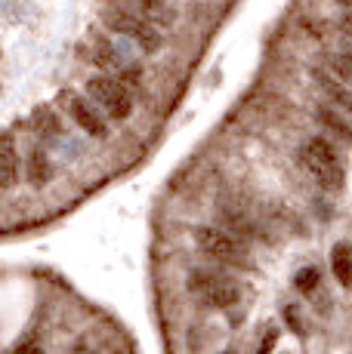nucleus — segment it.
<instances>
[{"mask_svg":"<svg viewBox=\"0 0 352 354\" xmlns=\"http://www.w3.org/2000/svg\"><path fill=\"white\" fill-rule=\"evenodd\" d=\"M192 237H195V247L207 259H213V262L229 265V268H250L254 265L247 243L238 241L232 231L216 228V225H198L192 231Z\"/></svg>","mask_w":352,"mask_h":354,"instance_id":"1","label":"nucleus"},{"mask_svg":"<svg viewBox=\"0 0 352 354\" xmlns=\"http://www.w3.org/2000/svg\"><path fill=\"white\" fill-rule=\"evenodd\" d=\"M300 163H303V169H306V173L318 182V185L324 188V192H340L343 188L346 173H343V163H340V158H337V148L331 145L328 139L313 136V139L303 142Z\"/></svg>","mask_w":352,"mask_h":354,"instance_id":"2","label":"nucleus"},{"mask_svg":"<svg viewBox=\"0 0 352 354\" xmlns=\"http://www.w3.org/2000/svg\"><path fill=\"white\" fill-rule=\"evenodd\" d=\"M188 290L201 299L211 308H232L235 302L241 299V287L235 277H229L226 271L211 268V265H195L188 271Z\"/></svg>","mask_w":352,"mask_h":354,"instance_id":"3","label":"nucleus"},{"mask_svg":"<svg viewBox=\"0 0 352 354\" xmlns=\"http://www.w3.org/2000/svg\"><path fill=\"white\" fill-rule=\"evenodd\" d=\"M103 25L108 31H114V34H121V37L133 40L142 53H158L161 44H164L161 31L155 28L146 16L130 12V10H121V6H112V10L103 12Z\"/></svg>","mask_w":352,"mask_h":354,"instance_id":"4","label":"nucleus"},{"mask_svg":"<svg viewBox=\"0 0 352 354\" xmlns=\"http://www.w3.org/2000/svg\"><path fill=\"white\" fill-rule=\"evenodd\" d=\"M87 99L105 114V120H127L133 114V96L112 74H93L87 80Z\"/></svg>","mask_w":352,"mask_h":354,"instance_id":"5","label":"nucleus"},{"mask_svg":"<svg viewBox=\"0 0 352 354\" xmlns=\"http://www.w3.org/2000/svg\"><path fill=\"white\" fill-rule=\"evenodd\" d=\"M59 102H62L65 114H69V118L80 129H84L87 136H93V139H105V136H108L105 114L99 111V108L93 105L87 96H80V93H74V90H62V93H59Z\"/></svg>","mask_w":352,"mask_h":354,"instance_id":"6","label":"nucleus"},{"mask_svg":"<svg viewBox=\"0 0 352 354\" xmlns=\"http://www.w3.org/2000/svg\"><path fill=\"white\" fill-rule=\"evenodd\" d=\"M56 176V167H53V158L44 145H35L28 154H25V179H28L31 188H46Z\"/></svg>","mask_w":352,"mask_h":354,"instance_id":"7","label":"nucleus"},{"mask_svg":"<svg viewBox=\"0 0 352 354\" xmlns=\"http://www.w3.org/2000/svg\"><path fill=\"white\" fill-rule=\"evenodd\" d=\"M31 129H35V136L40 142H56L62 139V118H59V111L53 105H37L35 111H31Z\"/></svg>","mask_w":352,"mask_h":354,"instance_id":"8","label":"nucleus"},{"mask_svg":"<svg viewBox=\"0 0 352 354\" xmlns=\"http://www.w3.org/2000/svg\"><path fill=\"white\" fill-rule=\"evenodd\" d=\"M19 176H22V160H19L16 145L10 136H0V192L16 188Z\"/></svg>","mask_w":352,"mask_h":354,"instance_id":"9","label":"nucleus"},{"mask_svg":"<svg viewBox=\"0 0 352 354\" xmlns=\"http://www.w3.org/2000/svg\"><path fill=\"white\" fill-rule=\"evenodd\" d=\"M315 118H318V124L328 129V133H334L343 145H352V120H346V114L343 111H337L334 105L324 102V105L315 108Z\"/></svg>","mask_w":352,"mask_h":354,"instance_id":"10","label":"nucleus"},{"mask_svg":"<svg viewBox=\"0 0 352 354\" xmlns=\"http://www.w3.org/2000/svg\"><path fill=\"white\" fill-rule=\"evenodd\" d=\"M315 80L324 90V96H328V105H334L337 111H343V114H352V93L340 84V80L324 74V71H315Z\"/></svg>","mask_w":352,"mask_h":354,"instance_id":"11","label":"nucleus"},{"mask_svg":"<svg viewBox=\"0 0 352 354\" xmlns=\"http://www.w3.org/2000/svg\"><path fill=\"white\" fill-rule=\"evenodd\" d=\"M331 271L346 290H352V243L340 241L331 250Z\"/></svg>","mask_w":352,"mask_h":354,"instance_id":"12","label":"nucleus"},{"mask_svg":"<svg viewBox=\"0 0 352 354\" xmlns=\"http://www.w3.org/2000/svg\"><path fill=\"white\" fill-rule=\"evenodd\" d=\"M294 287L303 292V296H309V292H315L318 287H322V271L315 268V265H306V268L297 271L294 277Z\"/></svg>","mask_w":352,"mask_h":354,"instance_id":"13","label":"nucleus"},{"mask_svg":"<svg viewBox=\"0 0 352 354\" xmlns=\"http://www.w3.org/2000/svg\"><path fill=\"white\" fill-rule=\"evenodd\" d=\"M281 317L284 324H288V330L294 333V336H306V317H303V308L297 302H288L281 308Z\"/></svg>","mask_w":352,"mask_h":354,"instance_id":"14","label":"nucleus"},{"mask_svg":"<svg viewBox=\"0 0 352 354\" xmlns=\"http://www.w3.org/2000/svg\"><path fill=\"white\" fill-rule=\"evenodd\" d=\"M275 342H279V326H266V339L260 342V351L256 354H272Z\"/></svg>","mask_w":352,"mask_h":354,"instance_id":"15","label":"nucleus"},{"mask_svg":"<svg viewBox=\"0 0 352 354\" xmlns=\"http://www.w3.org/2000/svg\"><path fill=\"white\" fill-rule=\"evenodd\" d=\"M12 354H44V351H40V345H31V342H25L22 348H16Z\"/></svg>","mask_w":352,"mask_h":354,"instance_id":"16","label":"nucleus"},{"mask_svg":"<svg viewBox=\"0 0 352 354\" xmlns=\"http://www.w3.org/2000/svg\"><path fill=\"white\" fill-rule=\"evenodd\" d=\"M337 3H343V6H352V0H337Z\"/></svg>","mask_w":352,"mask_h":354,"instance_id":"17","label":"nucleus"},{"mask_svg":"<svg viewBox=\"0 0 352 354\" xmlns=\"http://www.w3.org/2000/svg\"><path fill=\"white\" fill-rule=\"evenodd\" d=\"M281 354H294V351H281Z\"/></svg>","mask_w":352,"mask_h":354,"instance_id":"18","label":"nucleus"},{"mask_svg":"<svg viewBox=\"0 0 352 354\" xmlns=\"http://www.w3.org/2000/svg\"><path fill=\"white\" fill-rule=\"evenodd\" d=\"M222 354H232V351H222Z\"/></svg>","mask_w":352,"mask_h":354,"instance_id":"19","label":"nucleus"}]
</instances>
